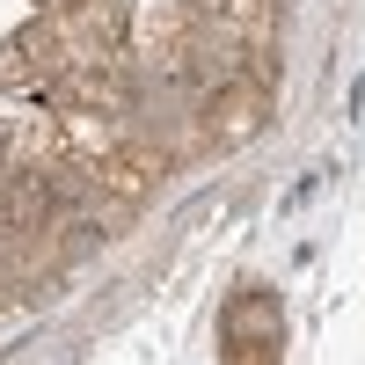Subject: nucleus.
<instances>
[{
    "label": "nucleus",
    "instance_id": "1",
    "mask_svg": "<svg viewBox=\"0 0 365 365\" xmlns=\"http://www.w3.org/2000/svg\"><path fill=\"white\" fill-rule=\"evenodd\" d=\"M285 358V322H278V292L241 285L220 314V365H278Z\"/></svg>",
    "mask_w": 365,
    "mask_h": 365
},
{
    "label": "nucleus",
    "instance_id": "2",
    "mask_svg": "<svg viewBox=\"0 0 365 365\" xmlns=\"http://www.w3.org/2000/svg\"><path fill=\"white\" fill-rule=\"evenodd\" d=\"M263 117H270V88H256L249 73H241V81L212 88V96L197 103V139H205V146H241Z\"/></svg>",
    "mask_w": 365,
    "mask_h": 365
},
{
    "label": "nucleus",
    "instance_id": "3",
    "mask_svg": "<svg viewBox=\"0 0 365 365\" xmlns=\"http://www.w3.org/2000/svg\"><path fill=\"white\" fill-rule=\"evenodd\" d=\"M51 8H88V0H51Z\"/></svg>",
    "mask_w": 365,
    "mask_h": 365
}]
</instances>
